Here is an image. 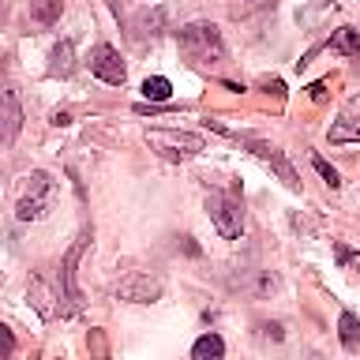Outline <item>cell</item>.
Here are the masks:
<instances>
[{
	"mask_svg": "<svg viewBox=\"0 0 360 360\" xmlns=\"http://www.w3.org/2000/svg\"><path fill=\"white\" fill-rule=\"evenodd\" d=\"M229 135H233V139H240V143L248 146V150H252V154L259 158V162H266V165L274 169V173H278L281 180H285L289 188H300V176H297V169H292V165L285 162V154H281L278 146H270V143H259V139H252V135H240V131H229Z\"/></svg>",
	"mask_w": 360,
	"mask_h": 360,
	"instance_id": "obj_5",
	"label": "cell"
},
{
	"mask_svg": "<svg viewBox=\"0 0 360 360\" xmlns=\"http://www.w3.org/2000/svg\"><path fill=\"white\" fill-rule=\"evenodd\" d=\"M311 98L323 101V98H326V83H315V86H311Z\"/></svg>",
	"mask_w": 360,
	"mask_h": 360,
	"instance_id": "obj_22",
	"label": "cell"
},
{
	"mask_svg": "<svg viewBox=\"0 0 360 360\" xmlns=\"http://www.w3.org/2000/svg\"><path fill=\"white\" fill-rule=\"evenodd\" d=\"M86 240H90V236L83 233L72 248H68V255H64V263H60V292H64L72 304H83V292H79V285H75V263H79V255H83Z\"/></svg>",
	"mask_w": 360,
	"mask_h": 360,
	"instance_id": "obj_10",
	"label": "cell"
},
{
	"mask_svg": "<svg viewBox=\"0 0 360 360\" xmlns=\"http://www.w3.org/2000/svg\"><path fill=\"white\" fill-rule=\"evenodd\" d=\"M311 165L319 169V176H323L330 188H338V184H342V180H338V169H334L330 162H326V158H319V154H315V158H311Z\"/></svg>",
	"mask_w": 360,
	"mask_h": 360,
	"instance_id": "obj_19",
	"label": "cell"
},
{
	"mask_svg": "<svg viewBox=\"0 0 360 360\" xmlns=\"http://www.w3.org/2000/svg\"><path fill=\"white\" fill-rule=\"evenodd\" d=\"M22 131V105L11 86H0V143H15V135Z\"/></svg>",
	"mask_w": 360,
	"mask_h": 360,
	"instance_id": "obj_9",
	"label": "cell"
},
{
	"mask_svg": "<svg viewBox=\"0 0 360 360\" xmlns=\"http://www.w3.org/2000/svg\"><path fill=\"white\" fill-rule=\"evenodd\" d=\"M158 297H162V281L143 274V270H135L117 285V300H128V304H150Z\"/></svg>",
	"mask_w": 360,
	"mask_h": 360,
	"instance_id": "obj_7",
	"label": "cell"
},
{
	"mask_svg": "<svg viewBox=\"0 0 360 360\" xmlns=\"http://www.w3.org/2000/svg\"><path fill=\"white\" fill-rule=\"evenodd\" d=\"M176 41H180V53H184L191 64H221L225 60L221 30L207 19H195V22H188V27H180Z\"/></svg>",
	"mask_w": 360,
	"mask_h": 360,
	"instance_id": "obj_1",
	"label": "cell"
},
{
	"mask_svg": "<svg viewBox=\"0 0 360 360\" xmlns=\"http://www.w3.org/2000/svg\"><path fill=\"white\" fill-rule=\"evenodd\" d=\"M72 72H75V45L72 41H60L49 53V75L53 79H68Z\"/></svg>",
	"mask_w": 360,
	"mask_h": 360,
	"instance_id": "obj_11",
	"label": "cell"
},
{
	"mask_svg": "<svg viewBox=\"0 0 360 360\" xmlns=\"http://www.w3.org/2000/svg\"><path fill=\"white\" fill-rule=\"evenodd\" d=\"M53 199H56V184L49 173H30L27 184H22V195L15 202V218L19 221H41L45 214L53 210Z\"/></svg>",
	"mask_w": 360,
	"mask_h": 360,
	"instance_id": "obj_2",
	"label": "cell"
},
{
	"mask_svg": "<svg viewBox=\"0 0 360 360\" xmlns=\"http://www.w3.org/2000/svg\"><path fill=\"white\" fill-rule=\"evenodd\" d=\"M338 334H342V345L349 353H360V319L353 311H342V319H338Z\"/></svg>",
	"mask_w": 360,
	"mask_h": 360,
	"instance_id": "obj_13",
	"label": "cell"
},
{
	"mask_svg": "<svg viewBox=\"0 0 360 360\" xmlns=\"http://www.w3.org/2000/svg\"><path fill=\"white\" fill-rule=\"evenodd\" d=\"M330 49L342 56H360V30L356 27H338L330 34Z\"/></svg>",
	"mask_w": 360,
	"mask_h": 360,
	"instance_id": "obj_12",
	"label": "cell"
},
{
	"mask_svg": "<svg viewBox=\"0 0 360 360\" xmlns=\"http://www.w3.org/2000/svg\"><path fill=\"white\" fill-rule=\"evenodd\" d=\"M30 304L38 308L41 319H53V315H56V308H53V292H49V285H45L41 278L30 281Z\"/></svg>",
	"mask_w": 360,
	"mask_h": 360,
	"instance_id": "obj_14",
	"label": "cell"
},
{
	"mask_svg": "<svg viewBox=\"0 0 360 360\" xmlns=\"http://www.w3.org/2000/svg\"><path fill=\"white\" fill-rule=\"evenodd\" d=\"M146 143L154 146L162 158H169V162H180V158H195L202 154V135L195 131H169V128H150L146 131Z\"/></svg>",
	"mask_w": 360,
	"mask_h": 360,
	"instance_id": "obj_3",
	"label": "cell"
},
{
	"mask_svg": "<svg viewBox=\"0 0 360 360\" xmlns=\"http://www.w3.org/2000/svg\"><path fill=\"white\" fill-rule=\"evenodd\" d=\"M326 139H330L334 146L342 143H360V94L349 98L342 112H338V120L330 124V131H326Z\"/></svg>",
	"mask_w": 360,
	"mask_h": 360,
	"instance_id": "obj_8",
	"label": "cell"
},
{
	"mask_svg": "<svg viewBox=\"0 0 360 360\" xmlns=\"http://www.w3.org/2000/svg\"><path fill=\"white\" fill-rule=\"evenodd\" d=\"M60 8H64V0H30V15L45 22V27L60 19Z\"/></svg>",
	"mask_w": 360,
	"mask_h": 360,
	"instance_id": "obj_16",
	"label": "cell"
},
{
	"mask_svg": "<svg viewBox=\"0 0 360 360\" xmlns=\"http://www.w3.org/2000/svg\"><path fill=\"white\" fill-rule=\"evenodd\" d=\"M8 353H15V338H11V330L0 323V356H8Z\"/></svg>",
	"mask_w": 360,
	"mask_h": 360,
	"instance_id": "obj_21",
	"label": "cell"
},
{
	"mask_svg": "<svg viewBox=\"0 0 360 360\" xmlns=\"http://www.w3.org/2000/svg\"><path fill=\"white\" fill-rule=\"evenodd\" d=\"M162 22H165V11H162V8H154L150 15H143L139 27H143V34H150V38H154V34L162 30Z\"/></svg>",
	"mask_w": 360,
	"mask_h": 360,
	"instance_id": "obj_20",
	"label": "cell"
},
{
	"mask_svg": "<svg viewBox=\"0 0 360 360\" xmlns=\"http://www.w3.org/2000/svg\"><path fill=\"white\" fill-rule=\"evenodd\" d=\"M278 0H233L229 4V15L233 19H248V15H255V11H270Z\"/></svg>",
	"mask_w": 360,
	"mask_h": 360,
	"instance_id": "obj_17",
	"label": "cell"
},
{
	"mask_svg": "<svg viewBox=\"0 0 360 360\" xmlns=\"http://www.w3.org/2000/svg\"><path fill=\"white\" fill-rule=\"evenodd\" d=\"M191 356L195 360H221L225 356V342L218 334H202L195 345H191Z\"/></svg>",
	"mask_w": 360,
	"mask_h": 360,
	"instance_id": "obj_15",
	"label": "cell"
},
{
	"mask_svg": "<svg viewBox=\"0 0 360 360\" xmlns=\"http://www.w3.org/2000/svg\"><path fill=\"white\" fill-rule=\"evenodd\" d=\"M169 94H173V86H169L165 75H154V79H146V83H143V98L146 101H165Z\"/></svg>",
	"mask_w": 360,
	"mask_h": 360,
	"instance_id": "obj_18",
	"label": "cell"
},
{
	"mask_svg": "<svg viewBox=\"0 0 360 360\" xmlns=\"http://www.w3.org/2000/svg\"><path fill=\"white\" fill-rule=\"evenodd\" d=\"M90 72H94L101 83H109V86H120L124 79H128V68H124L120 53L112 49V45H105V41L90 49Z\"/></svg>",
	"mask_w": 360,
	"mask_h": 360,
	"instance_id": "obj_6",
	"label": "cell"
},
{
	"mask_svg": "<svg viewBox=\"0 0 360 360\" xmlns=\"http://www.w3.org/2000/svg\"><path fill=\"white\" fill-rule=\"evenodd\" d=\"M338 259H342V263H349V259H353V252H349L345 244H338Z\"/></svg>",
	"mask_w": 360,
	"mask_h": 360,
	"instance_id": "obj_23",
	"label": "cell"
},
{
	"mask_svg": "<svg viewBox=\"0 0 360 360\" xmlns=\"http://www.w3.org/2000/svg\"><path fill=\"white\" fill-rule=\"evenodd\" d=\"M207 214L214 221V229H218L225 240H236V236L244 233V207L236 195H225V191H210L207 195Z\"/></svg>",
	"mask_w": 360,
	"mask_h": 360,
	"instance_id": "obj_4",
	"label": "cell"
}]
</instances>
